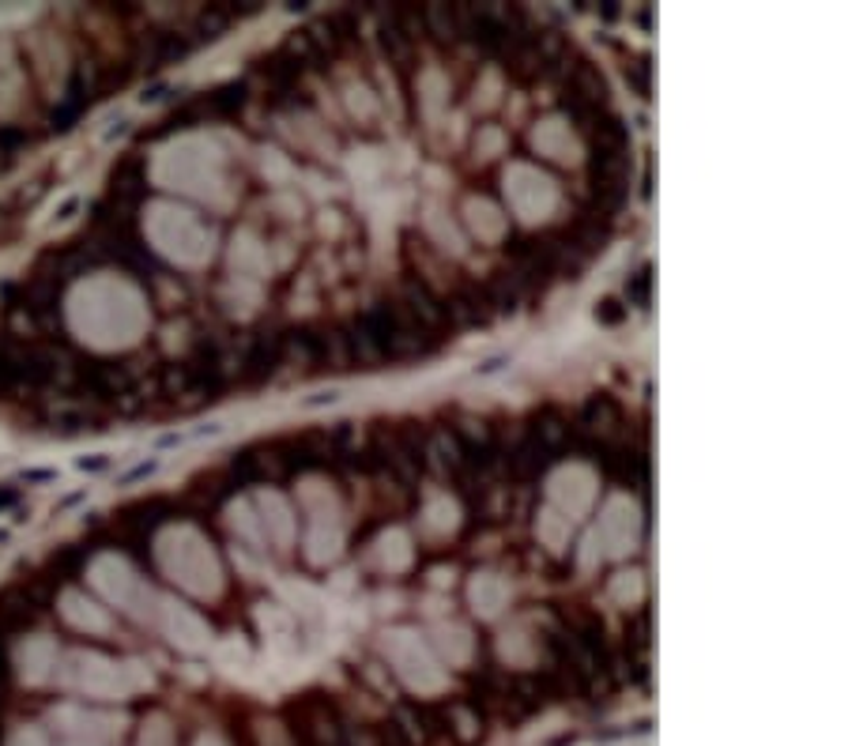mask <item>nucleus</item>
Instances as JSON below:
<instances>
[{
    "label": "nucleus",
    "instance_id": "f257e3e1",
    "mask_svg": "<svg viewBox=\"0 0 848 746\" xmlns=\"http://www.w3.org/2000/svg\"><path fill=\"white\" fill-rule=\"evenodd\" d=\"M31 622V603L20 600V596H0V626L15 629Z\"/></svg>",
    "mask_w": 848,
    "mask_h": 746
},
{
    "label": "nucleus",
    "instance_id": "f03ea898",
    "mask_svg": "<svg viewBox=\"0 0 848 746\" xmlns=\"http://www.w3.org/2000/svg\"><path fill=\"white\" fill-rule=\"evenodd\" d=\"M27 144V133H20V129H0V147H4L8 155L15 151V147Z\"/></svg>",
    "mask_w": 848,
    "mask_h": 746
},
{
    "label": "nucleus",
    "instance_id": "7ed1b4c3",
    "mask_svg": "<svg viewBox=\"0 0 848 746\" xmlns=\"http://www.w3.org/2000/svg\"><path fill=\"white\" fill-rule=\"evenodd\" d=\"M223 15H219V12H208V15H204V20H201V30H204V38H219V30H223Z\"/></svg>",
    "mask_w": 848,
    "mask_h": 746
},
{
    "label": "nucleus",
    "instance_id": "20e7f679",
    "mask_svg": "<svg viewBox=\"0 0 848 746\" xmlns=\"http://www.w3.org/2000/svg\"><path fill=\"white\" fill-rule=\"evenodd\" d=\"M336 400H340V392H336V389H328V392H317V396H310V400H306V407H320V404H336Z\"/></svg>",
    "mask_w": 848,
    "mask_h": 746
},
{
    "label": "nucleus",
    "instance_id": "39448f33",
    "mask_svg": "<svg viewBox=\"0 0 848 746\" xmlns=\"http://www.w3.org/2000/svg\"><path fill=\"white\" fill-rule=\"evenodd\" d=\"M155 472V461H147V464H140V467H133V472H129L125 475V479L129 482H133V479H144V475H152Z\"/></svg>",
    "mask_w": 848,
    "mask_h": 746
},
{
    "label": "nucleus",
    "instance_id": "423d86ee",
    "mask_svg": "<svg viewBox=\"0 0 848 746\" xmlns=\"http://www.w3.org/2000/svg\"><path fill=\"white\" fill-rule=\"evenodd\" d=\"M506 363H509V358H506V355H498V358H490V363H483V366H480V374H498Z\"/></svg>",
    "mask_w": 848,
    "mask_h": 746
},
{
    "label": "nucleus",
    "instance_id": "0eeeda50",
    "mask_svg": "<svg viewBox=\"0 0 848 746\" xmlns=\"http://www.w3.org/2000/svg\"><path fill=\"white\" fill-rule=\"evenodd\" d=\"M80 467H84V472H102V467H106V456H90V461L84 456V461H80Z\"/></svg>",
    "mask_w": 848,
    "mask_h": 746
},
{
    "label": "nucleus",
    "instance_id": "6e6552de",
    "mask_svg": "<svg viewBox=\"0 0 848 746\" xmlns=\"http://www.w3.org/2000/svg\"><path fill=\"white\" fill-rule=\"evenodd\" d=\"M15 502H20V490H0V510H8Z\"/></svg>",
    "mask_w": 848,
    "mask_h": 746
},
{
    "label": "nucleus",
    "instance_id": "1a4fd4ad",
    "mask_svg": "<svg viewBox=\"0 0 848 746\" xmlns=\"http://www.w3.org/2000/svg\"><path fill=\"white\" fill-rule=\"evenodd\" d=\"M8 678V656H4V637H0V683Z\"/></svg>",
    "mask_w": 848,
    "mask_h": 746
}]
</instances>
